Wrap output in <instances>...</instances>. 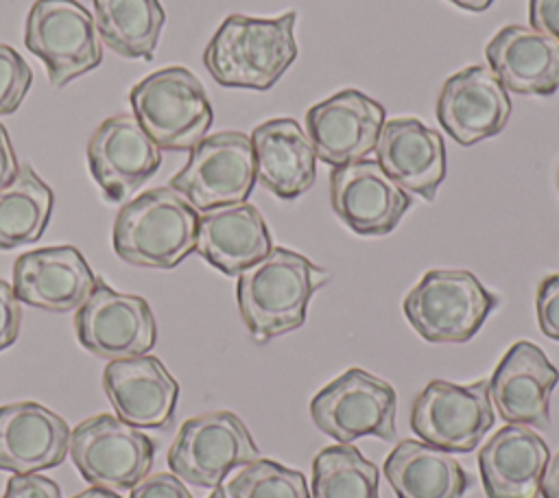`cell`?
Returning <instances> with one entry per match:
<instances>
[{"instance_id":"obj_36","label":"cell","mask_w":559,"mask_h":498,"mask_svg":"<svg viewBox=\"0 0 559 498\" xmlns=\"http://www.w3.org/2000/svg\"><path fill=\"white\" fill-rule=\"evenodd\" d=\"M531 28L559 42V0H528Z\"/></svg>"},{"instance_id":"obj_18","label":"cell","mask_w":559,"mask_h":498,"mask_svg":"<svg viewBox=\"0 0 559 498\" xmlns=\"http://www.w3.org/2000/svg\"><path fill=\"white\" fill-rule=\"evenodd\" d=\"M511 116V98L498 76L485 66L452 74L437 98V120L445 133L472 146L500 133Z\"/></svg>"},{"instance_id":"obj_2","label":"cell","mask_w":559,"mask_h":498,"mask_svg":"<svg viewBox=\"0 0 559 498\" xmlns=\"http://www.w3.org/2000/svg\"><path fill=\"white\" fill-rule=\"evenodd\" d=\"M295 22V11L277 17L227 15L203 50L210 76L223 87H273L297 57Z\"/></svg>"},{"instance_id":"obj_5","label":"cell","mask_w":559,"mask_h":498,"mask_svg":"<svg viewBox=\"0 0 559 498\" xmlns=\"http://www.w3.org/2000/svg\"><path fill=\"white\" fill-rule=\"evenodd\" d=\"M498 306V295L465 269H432L404 297V317L430 343H467Z\"/></svg>"},{"instance_id":"obj_27","label":"cell","mask_w":559,"mask_h":498,"mask_svg":"<svg viewBox=\"0 0 559 498\" xmlns=\"http://www.w3.org/2000/svg\"><path fill=\"white\" fill-rule=\"evenodd\" d=\"M98 37L124 59H153L166 13L159 0H92Z\"/></svg>"},{"instance_id":"obj_20","label":"cell","mask_w":559,"mask_h":498,"mask_svg":"<svg viewBox=\"0 0 559 498\" xmlns=\"http://www.w3.org/2000/svg\"><path fill=\"white\" fill-rule=\"evenodd\" d=\"M103 389L118 417L135 428H166L179 400V384L157 356L109 360Z\"/></svg>"},{"instance_id":"obj_23","label":"cell","mask_w":559,"mask_h":498,"mask_svg":"<svg viewBox=\"0 0 559 498\" xmlns=\"http://www.w3.org/2000/svg\"><path fill=\"white\" fill-rule=\"evenodd\" d=\"M273 249L264 216L251 203L201 212L194 251L225 275H240Z\"/></svg>"},{"instance_id":"obj_4","label":"cell","mask_w":559,"mask_h":498,"mask_svg":"<svg viewBox=\"0 0 559 498\" xmlns=\"http://www.w3.org/2000/svg\"><path fill=\"white\" fill-rule=\"evenodd\" d=\"M131 109L159 151H190L207 133L214 111L203 83L183 66L162 68L131 87Z\"/></svg>"},{"instance_id":"obj_8","label":"cell","mask_w":559,"mask_h":498,"mask_svg":"<svg viewBox=\"0 0 559 498\" xmlns=\"http://www.w3.org/2000/svg\"><path fill=\"white\" fill-rule=\"evenodd\" d=\"M70 456L94 487L124 491L148 474L155 446L140 428L103 413L72 428Z\"/></svg>"},{"instance_id":"obj_37","label":"cell","mask_w":559,"mask_h":498,"mask_svg":"<svg viewBox=\"0 0 559 498\" xmlns=\"http://www.w3.org/2000/svg\"><path fill=\"white\" fill-rule=\"evenodd\" d=\"M20 166H17V157L11 144V138L4 129V124L0 122V188H4L15 175H17Z\"/></svg>"},{"instance_id":"obj_34","label":"cell","mask_w":559,"mask_h":498,"mask_svg":"<svg viewBox=\"0 0 559 498\" xmlns=\"http://www.w3.org/2000/svg\"><path fill=\"white\" fill-rule=\"evenodd\" d=\"M22 323V308L13 286L0 280V352L17 341Z\"/></svg>"},{"instance_id":"obj_1","label":"cell","mask_w":559,"mask_h":498,"mask_svg":"<svg viewBox=\"0 0 559 498\" xmlns=\"http://www.w3.org/2000/svg\"><path fill=\"white\" fill-rule=\"evenodd\" d=\"M330 273L306 256L273 247L262 260L238 275L236 299L240 317L258 343L304 325L308 304Z\"/></svg>"},{"instance_id":"obj_24","label":"cell","mask_w":559,"mask_h":498,"mask_svg":"<svg viewBox=\"0 0 559 498\" xmlns=\"http://www.w3.org/2000/svg\"><path fill=\"white\" fill-rule=\"evenodd\" d=\"M485 55L504 90L531 96H550L559 90V42L535 28L522 24L500 28Z\"/></svg>"},{"instance_id":"obj_38","label":"cell","mask_w":559,"mask_h":498,"mask_svg":"<svg viewBox=\"0 0 559 498\" xmlns=\"http://www.w3.org/2000/svg\"><path fill=\"white\" fill-rule=\"evenodd\" d=\"M539 494L544 498H559V452L546 463Z\"/></svg>"},{"instance_id":"obj_17","label":"cell","mask_w":559,"mask_h":498,"mask_svg":"<svg viewBox=\"0 0 559 498\" xmlns=\"http://www.w3.org/2000/svg\"><path fill=\"white\" fill-rule=\"evenodd\" d=\"M98 277L76 247H41L22 253L13 264V293L17 301L48 310H79L92 295Z\"/></svg>"},{"instance_id":"obj_25","label":"cell","mask_w":559,"mask_h":498,"mask_svg":"<svg viewBox=\"0 0 559 498\" xmlns=\"http://www.w3.org/2000/svg\"><path fill=\"white\" fill-rule=\"evenodd\" d=\"M255 179L280 199H295L312 188L317 175L314 146L293 118H271L253 129Z\"/></svg>"},{"instance_id":"obj_26","label":"cell","mask_w":559,"mask_h":498,"mask_svg":"<svg viewBox=\"0 0 559 498\" xmlns=\"http://www.w3.org/2000/svg\"><path fill=\"white\" fill-rule=\"evenodd\" d=\"M384 476L397 498H463L469 476L445 450L402 439L384 461Z\"/></svg>"},{"instance_id":"obj_3","label":"cell","mask_w":559,"mask_h":498,"mask_svg":"<svg viewBox=\"0 0 559 498\" xmlns=\"http://www.w3.org/2000/svg\"><path fill=\"white\" fill-rule=\"evenodd\" d=\"M199 212L173 188L124 203L114 221V251L129 264L173 269L197 247Z\"/></svg>"},{"instance_id":"obj_19","label":"cell","mask_w":559,"mask_h":498,"mask_svg":"<svg viewBox=\"0 0 559 498\" xmlns=\"http://www.w3.org/2000/svg\"><path fill=\"white\" fill-rule=\"evenodd\" d=\"M373 151L380 168L400 188L435 201L448 173L445 146L439 131L413 116L384 120Z\"/></svg>"},{"instance_id":"obj_28","label":"cell","mask_w":559,"mask_h":498,"mask_svg":"<svg viewBox=\"0 0 559 498\" xmlns=\"http://www.w3.org/2000/svg\"><path fill=\"white\" fill-rule=\"evenodd\" d=\"M55 194L50 186L28 166L0 188V249L35 242L52 214Z\"/></svg>"},{"instance_id":"obj_6","label":"cell","mask_w":559,"mask_h":498,"mask_svg":"<svg viewBox=\"0 0 559 498\" xmlns=\"http://www.w3.org/2000/svg\"><path fill=\"white\" fill-rule=\"evenodd\" d=\"M24 44L44 61L52 87L68 85L103 61L94 15L76 0H35L26 15Z\"/></svg>"},{"instance_id":"obj_40","label":"cell","mask_w":559,"mask_h":498,"mask_svg":"<svg viewBox=\"0 0 559 498\" xmlns=\"http://www.w3.org/2000/svg\"><path fill=\"white\" fill-rule=\"evenodd\" d=\"M452 4H456V7H461V9H467V11H485V9H489L491 7V2L493 0H450Z\"/></svg>"},{"instance_id":"obj_22","label":"cell","mask_w":559,"mask_h":498,"mask_svg":"<svg viewBox=\"0 0 559 498\" xmlns=\"http://www.w3.org/2000/svg\"><path fill=\"white\" fill-rule=\"evenodd\" d=\"M548 459L546 441L531 426H502L478 452L487 498H539Z\"/></svg>"},{"instance_id":"obj_9","label":"cell","mask_w":559,"mask_h":498,"mask_svg":"<svg viewBox=\"0 0 559 498\" xmlns=\"http://www.w3.org/2000/svg\"><path fill=\"white\" fill-rule=\"evenodd\" d=\"M395 389L360 367H352L334 378L310 402L314 426L338 443H352L365 435L391 441L395 435Z\"/></svg>"},{"instance_id":"obj_30","label":"cell","mask_w":559,"mask_h":498,"mask_svg":"<svg viewBox=\"0 0 559 498\" xmlns=\"http://www.w3.org/2000/svg\"><path fill=\"white\" fill-rule=\"evenodd\" d=\"M229 498H310L306 476L273 459H255L242 465L227 485Z\"/></svg>"},{"instance_id":"obj_35","label":"cell","mask_w":559,"mask_h":498,"mask_svg":"<svg viewBox=\"0 0 559 498\" xmlns=\"http://www.w3.org/2000/svg\"><path fill=\"white\" fill-rule=\"evenodd\" d=\"M2 498H61V489L52 478L39 474H13Z\"/></svg>"},{"instance_id":"obj_13","label":"cell","mask_w":559,"mask_h":498,"mask_svg":"<svg viewBox=\"0 0 559 498\" xmlns=\"http://www.w3.org/2000/svg\"><path fill=\"white\" fill-rule=\"evenodd\" d=\"M330 203L334 214L352 232L360 236H384L400 225L413 205V197L376 159H358L332 168Z\"/></svg>"},{"instance_id":"obj_21","label":"cell","mask_w":559,"mask_h":498,"mask_svg":"<svg viewBox=\"0 0 559 498\" xmlns=\"http://www.w3.org/2000/svg\"><path fill=\"white\" fill-rule=\"evenodd\" d=\"M70 428L63 417L37 402L0 406V472L37 474L66 461Z\"/></svg>"},{"instance_id":"obj_14","label":"cell","mask_w":559,"mask_h":498,"mask_svg":"<svg viewBox=\"0 0 559 498\" xmlns=\"http://www.w3.org/2000/svg\"><path fill=\"white\" fill-rule=\"evenodd\" d=\"M384 107L354 90H341L306 111V131L321 162L345 166L365 159L378 142Z\"/></svg>"},{"instance_id":"obj_32","label":"cell","mask_w":559,"mask_h":498,"mask_svg":"<svg viewBox=\"0 0 559 498\" xmlns=\"http://www.w3.org/2000/svg\"><path fill=\"white\" fill-rule=\"evenodd\" d=\"M535 306L539 330L548 339L559 341V273H552L539 282Z\"/></svg>"},{"instance_id":"obj_41","label":"cell","mask_w":559,"mask_h":498,"mask_svg":"<svg viewBox=\"0 0 559 498\" xmlns=\"http://www.w3.org/2000/svg\"><path fill=\"white\" fill-rule=\"evenodd\" d=\"M210 498H229L227 494H225V489L218 485V487H214V491L210 494Z\"/></svg>"},{"instance_id":"obj_29","label":"cell","mask_w":559,"mask_h":498,"mask_svg":"<svg viewBox=\"0 0 559 498\" xmlns=\"http://www.w3.org/2000/svg\"><path fill=\"white\" fill-rule=\"evenodd\" d=\"M378 467L349 443L323 448L312 461V498H378Z\"/></svg>"},{"instance_id":"obj_12","label":"cell","mask_w":559,"mask_h":498,"mask_svg":"<svg viewBox=\"0 0 559 498\" xmlns=\"http://www.w3.org/2000/svg\"><path fill=\"white\" fill-rule=\"evenodd\" d=\"M79 343L98 358L118 360L142 356L157 339L151 306L140 295L118 293L103 280L74 315Z\"/></svg>"},{"instance_id":"obj_42","label":"cell","mask_w":559,"mask_h":498,"mask_svg":"<svg viewBox=\"0 0 559 498\" xmlns=\"http://www.w3.org/2000/svg\"><path fill=\"white\" fill-rule=\"evenodd\" d=\"M557 183H559V175H557Z\"/></svg>"},{"instance_id":"obj_7","label":"cell","mask_w":559,"mask_h":498,"mask_svg":"<svg viewBox=\"0 0 559 498\" xmlns=\"http://www.w3.org/2000/svg\"><path fill=\"white\" fill-rule=\"evenodd\" d=\"M253 183V146L251 138L240 131L205 135L194 149H190L186 166L170 179V188L197 212L245 203Z\"/></svg>"},{"instance_id":"obj_15","label":"cell","mask_w":559,"mask_h":498,"mask_svg":"<svg viewBox=\"0 0 559 498\" xmlns=\"http://www.w3.org/2000/svg\"><path fill=\"white\" fill-rule=\"evenodd\" d=\"M87 166L109 201H124L162 166V151L135 116L103 120L87 142Z\"/></svg>"},{"instance_id":"obj_11","label":"cell","mask_w":559,"mask_h":498,"mask_svg":"<svg viewBox=\"0 0 559 498\" xmlns=\"http://www.w3.org/2000/svg\"><path fill=\"white\" fill-rule=\"evenodd\" d=\"M489 380L454 384L430 380L413 402V432L445 452H472L493 426Z\"/></svg>"},{"instance_id":"obj_33","label":"cell","mask_w":559,"mask_h":498,"mask_svg":"<svg viewBox=\"0 0 559 498\" xmlns=\"http://www.w3.org/2000/svg\"><path fill=\"white\" fill-rule=\"evenodd\" d=\"M129 498H192L183 481L170 472H157L153 476H144L133 489Z\"/></svg>"},{"instance_id":"obj_16","label":"cell","mask_w":559,"mask_h":498,"mask_svg":"<svg viewBox=\"0 0 559 498\" xmlns=\"http://www.w3.org/2000/svg\"><path fill=\"white\" fill-rule=\"evenodd\" d=\"M559 382L557 367L531 341L513 343L489 378V398L507 424L550 426V395Z\"/></svg>"},{"instance_id":"obj_31","label":"cell","mask_w":559,"mask_h":498,"mask_svg":"<svg viewBox=\"0 0 559 498\" xmlns=\"http://www.w3.org/2000/svg\"><path fill=\"white\" fill-rule=\"evenodd\" d=\"M33 83V72L17 50L0 44V116L17 111L28 87Z\"/></svg>"},{"instance_id":"obj_39","label":"cell","mask_w":559,"mask_h":498,"mask_svg":"<svg viewBox=\"0 0 559 498\" xmlns=\"http://www.w3.org/2000/svg\"><path fill=\"white\" fill-rule=\"evenodd\" d=\"M72 498H122L120 494H116V491H111V489H103V487H90V489H85V491H79L76 496H72Z\"/></svg>"},{"instance_id":"obj_10","label":"cell","mask_w":559,"mask_h":498,"mask_svg":"<svg viewBox=\"0 0 559 498\" xmlns=\"http://www.w3.org/2000/svg\"><path fill=\"white\" fill-rule=\"evenodd\" d=\"M258 456L242 419L231 411H212L181 424L168 450V467L183 483L214 489L231 470Z\"/></svg>"}]
</instances>
